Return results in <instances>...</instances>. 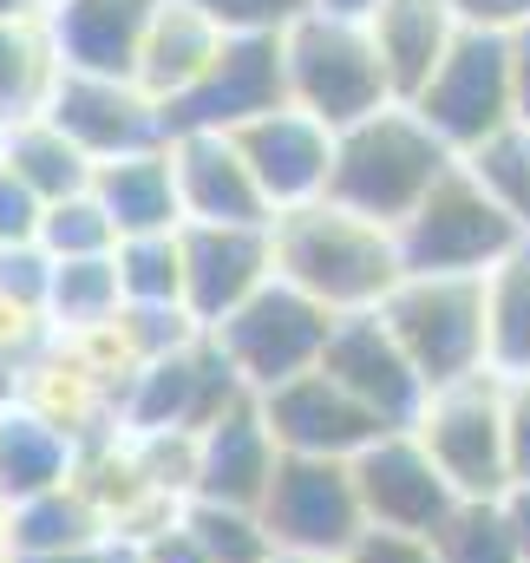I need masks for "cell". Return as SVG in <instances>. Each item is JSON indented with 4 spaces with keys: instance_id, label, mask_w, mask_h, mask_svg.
Instances as JSON below:
<instances>
[{
    "instance_id": "cell-1",
    "label": "cell",
    "mask_w": 530,
    "mask_h": 563,
    "mask_svg": "<svg viewBox=\"0 0 530 563\" xmlns=\"http://www.w3.org/2000/svg\"><path fill=\"white\" fill-rule=\"evenodd\" d=\"M275 276L321 301L328 314H380L406 282L399 230H380L341 203H308L275 217Z\"/></svg>"
},
{
    "instance_id": "cell-2",
    "label": "cell",
    "mask_w": 530,
    "mask_h": 563,
    "mask_svg": "<svg viewBox=\"0 0 530 563\" xmlns=\"http://www.w3.org/2000/svg\"><path fill=\"white\" fill-rule=\"evenodd\" d=\"M459 157L439 144V132L412 112V106H387L380 119L354 125L334 139V184H328V203L380 223V230H399L432 190L439 177L452 170Z\"/></svg>"
},
{
    "instance_id": "cell-3",
    "label": "cell",
    "mask_w": 530,
    "mask_h": 563,
    "mask_svg": "<svg viewBox=\"0 0 530 563\" xmlns=\"http://www.w3.org/2000/svg\"><path fill=\"white\" fill-rule=\"evenodd\" d=\"M281 73H288V106L321 119L334 139L399 106L367 20H334L301 7L281 33Z\"/></svg>"
},
{
    "instance_id": "cell-4",
    "label": "cell",
    "mask_w": 530,
    "mask_h": 563,
    "mask_svg": "<svg viewBox=\"0 0 530 563\" xmlns=\"http://www.w3.org/2000/svg\"><path fill=\"white\" fill-rule=\"evenodd\" d=\"M380 321L432 394L492 374V308L478 276H406L387 295Z\"/></svg>"
},
{
    "instance_id": "cell-5",
    "label": "cell",
    "mask_w": 530,
    "mask_h": 563,
    "mask_svg": "<svg viewBox=\"0 0 530 563\" xmlns=\"http://www.w3.org/2000/svg\"><path fill=\"white\" fill-rule=\"evenodd\" d=\"M518 243H530V230L465 164H452L439 177V190L399 223L406 276H478L485 282Z\"/></svg>"
},
{
    "instance_id": "cell-6",
    "label": "cell",
    "mask_w": 530,
    "mask_h": 563,
    "mask_svg": "<svg viewBox=\"0 0 530 563\" xmlns=\"http://www.w3.org/2000/svg\"><path fill=\"white\" fill-rule=\"evenodd\" d=\"M334 328H341V314H328L321 301H308L301 288H288V282L275 276L263 295L243 301L223 328H210V341H217L223 361L243 374V387L263 400V394L301 380V374H314V367L328 361Z\"/></svg>"
},
{
    "instance_id": "cell-7",
    "label": "cell",
    "mask_w": 530,
    "mask_h": 563,
    "mask_svg": "<svg viewBox=\"0 0 530 563\" xmlns=\"http://www.w3.org/2000/svg\"><path fill=\"white\" fill-rule=\"evenodd\" d=\"M419 445L439 459L459 498H505L511 478V426H505V380L478 374L459 387H439L419 413Z\"/></svg>"
},
{
    "instance_id": "cell-8",
    "label": "cell",
    "mask_w": 530,
    "mask_h": 563,
    "mask_svg": "<svg viewBox=\"0 0 530 563\" xmlns=\"http://www.w3.org/2000/svg\"><path fill=\"white\" fill-rule=\"evenodd\" d=\"M243 400H256L243 387V374L223 361V347L210 334H197L190 347L137 367L119 394V426L132 439H151V432H203L223 413H236Z\"/></svg>"
},
{
    "instance_id": "cell-9",
    "label": "cell",
    "mask_w": 530,
    "mask_h": 563,
    "mask_svg": "<svg viewBox=\"0 0 530 563\" xmlns=\"http://www.w3.org/2000/svg\"><path fill=\"white\" fill-rule=\"evenodd\" d=\"M412 112L439 132L452 157L478 151L498 139L505 125H518V79H511V40L505 33H459L452 59L432 73V86L412 99Z\"/></svg>"
},
{
    "instance_id": "cell-10",
    "label": "cell",
    "mask_w": 530,
    "mask_h": 563,
    "mask_svg": "<svg viewBox=\"0 0 530 563\" xmlns=\"http://www.w3.org/2000/svg\"><path fill=\"white\" fill-rule=\"evenodd\" d=\"M263 525L275 538V551L295 558H347L374 525L354 485V459H281L275 492L263 505Z\"/></svg>"
},
{
    "instance_id": "cell-11",
    "label": "cell",
    "mask_w": 530,
    "mask_h": 563,
    "mask_svg": "<svg viewBox=\"0 0 530 563\" xmlns=\"http://www.w3.org/2000/svg\"><path fill=\"white\" fill-rule=\"evenodd\" d=\"M288 106V73H281V33H243L223 46V59L184 92L164 106V132L184 139V132H243L268 112Z\"/></svg>"
},
{
    "instance_id": "cell-12",
    "label": "cell",
    "mask_w": 530,
    "mask_h": 563,
    "mask_svg": "<svg viewBox=\"0 0 530 563\" xmlns=\"http://www.w3.org/2000/svg\"><path fill=\"white\" fill-rule=\"evenodd\" d=\"M354 485H361L367 525L399 538H439V525L459 511V492L439 472V459L419 445V432H380L354 459Z\"/></svg>"
},
{
    "instance_id": "cell-13",
    "label": "cell",
    "mask_w": 530,
    "mask_h": 563,
    "mask_svg": "<svg viewBox=\"0 0 530 563\" xmlns=\"http://www.w3.org/2000/svg\"><path fill=\"white\" fill-rule=\"evenodd\" d=\"M275 282V223L236 230V223H184V308L210 334L243 301H256Z\"/></svg>"
},
{
    "instance_id": "cell-14",
    "label": "cell",
    "mask_w": 530,
    "mask_h": 563,
    "mask_svg": "<svg viewBox=\"0 0 530 563\" xmlns=\"http://www.w3.org/2000/svg\"><path fill=\"white\" fill-rule=\"evenodd\" d=\"M46 119L79 144L92 164L132 157L151 144H170L164 132V106L137 86V79H99V73H59Z\"/></svg>"
},
{
    "instance_id": "cell-15",
    "label": "cell",
    "mask_w": 530,
    "mask_h": 563,
    "mask_svg": "<svg viewBox=\"0 0 530 563\" xmlns=\"http://www.w3.org/2000/svg\"><path fill=\"white\" fill-rule=\"evenodd\" d=\"M321 374L341 380L387 432H412L419 413H426V400H432V387L419 380V367L406 361V347L394 341V328L380 314H347L334 328V341H328Z\"/></svg>"
},
{
    "instance_id": "cell-16",
    "label": "cell",
    "mask_w": 530,
    "mask_h": 563,
    "mask_svg": "<svg viewBox=\"0 0 530 563\" xmlns=\"http://www.w3.org/2000/svg\"><path fill=\"white\" fill-rule=\"evenodd\" d=\"M263 420L288 459H361L387 432L341 380H328L321 367L301 374V380H288V387H275V394H263Z\"/></svg>"
},
{
    "instance_id": "cell-17",
    "label": "cell",
    "mask_w": 530,
    "mask_h": 563,
    "mask_svg": "<svg viewBox=\"0 0 530 563\" xmlns=\"http://www.w3.org/2000/svg\"><path fill=\"white\" fill-rule=\"evenodd\" d=\"M256 184H263L268 210L288 217V210H308V203H328V184H334V132L295 106L268 112L256 125L236 132Z\"/></svg>"
},
{
    "instance_id": "cell-18",
    "label": "cell",
    "mask_w": 530,
    "mask_h": 563,
    "mask_svg": "<svg viewBox=\"0 0 530 563\" xmlns=\"http://www.w3.org/2000/svg\"><path fill=\"white\" fill-rule=\"evenodd\" d=\"M170 164H177V197H184V223H236V230H268L263 184L243 157V144L230 132H184L170 139Z\"/></svg>"
},
{
    "instance_id": "cell-19",
    "label": "cell",
    "mask_w": 530,
    "mask_h": 563,
    "mask_svg": "<svg viewBox=\"0 0 530 563\" xmlns=\"http://www.w3.org/2000/svg\"><path fill=\"white\" fill-rule=\"evenodd\" d=\"M281 445L263 420V400H243L236 413L197 432V492L203 505H236V511H263L281 472Z\"/></svg>"
},
{
    "instance_id": "cell-20",
    "label": "cell",
    "mask_w": 530,
    "mask_h": 563,
    "mask_svg": "<svg viewBox=\"0 0 530 563\" xmlns=\"http://www.w3.org/2000/svg\"><path fill=\"white\" fill-rule=\"evenodd\" d=\"M151 20H157V0H53L46 33H53V53L66 73L137 79Z\"/></svg>"
},
{
    "instance_id": "cell-21",
    "label": "cell",
    "mask_w": 530,
    "mask_h": 563,
    "mask_svg": "<svg viewBox=\"0 0 530 563\" xmlns=\"http://www.w3.org/2000/svg\"><path fill=\"white\" fill-rule=\"evenodd\" d=\"M20 407H33L40 420H53L59 432H73L79 445L112 432L119 426V387L73 347V341H53L26 374H20Z\"/></svg>"
},
{
    "instance_id": "cell-22",
    "label": "cell",
    "mask_w": 530,
    "mask_h": 563,
    "mask_svg": "<svg viewBox=\"0 0 530 563\" xmlns=\"http://www.w3.org/2000/svg\"><path fill=\"white\" fill-rule=\"evenodd\" d=\"M367 33H374V46L387 59L394 99L412 106L432 86V73L452 59V46H459L465 26H459L452 0H380V13L367 20Z\"/></svg>"
},
{
    "instance_id": "cell-23",
    "label": "cell",
    "mask_w": 530,
    "mask_h": 563,
    "mask_svg": "<svg viewBox=\"0 0 530 563\" xmlns=\"http://www.w3.org/2000/svg\"><path fill=\"white\" fill-rule=\"evenodd\" d=\"M223 46H230V33H223L217 20H203V13L184 7V0H157V20H151L144 53H137V86H144L157 106H170V99H184V92L223 59Z\"/></svg>"
},
{
    "instance_id": "cell-24",
    "label": "cell",
    "mask_w": 530,
    "mask_h": 563,
    "mask_svg": "<svg viewBox=\"0 0 530 563\" xmlns=\"http://www.w3.org/2000/svg\"><path fill=\"white\" fill-rule=\"evenodd\" d=\"M92 197L106 203V217L119 223V236H164V230H184V197H177L170 144H151V151H132V157L99 164Z\"/></svg>"
},
{
    "instance_id": "cell-25",
    "label": "cell",
    "mask_w": 530,
    "mask_h": 563,
    "mask_svg": "<svg viewBox=\"0 0 530 563\" xmlns=\"http://www.w3.org/2000/svg\"><path fill=\"white\" fill-rule=\"evenodd\" d=\"M73 472H79V439L73 432H59L20 400L0 407V505L59 492V485H73Z\"/></svg>"
},
{
    "instance_id": "cell-26",
    "label": "cell",
    "mask_w": 530,
    "mask_h": 563,
    "mask_svg": "<svg viewBox=\"0 0 530 563\" xmlns=\"http://www.w3.org/2000/svg\"><path fill=\"white\" fill-rule=\"evenodd\" d=\"M92 544H112V525L99 518V505L79 485H59V492L7 505V558L13 563L66 558V551H92Z\"/></svg>"
},
{
    "instance_id": "cell-27",
    "label": "cell",
    "mask_w": 530,
    "mask_h": 563,
    "mask_svg": "<svg viewBox=\"0 0 530 563\" xmlns=\"http://www.w3.org/2000/svg\"><path fill=\"white\" fill-rule=\"evenodd\" d=\"M119 314H125L119 256L53 263V282H46V328H53V341H86V334L112 328Z\"/></svg>"
},
{
    "instance_id": "cell-28",
    "label": "cell",
    "mask_w": 530,
    "mask_h": 563,
    "mask_svg": "<svg viewBox=\"0 0 530 563\" xmlns=\"http://www.w3.org/2000/svg\"><path fill=\"white\" fill-rule=\"evenodd\" d=\"M26 190H40L46 203H66V197H86L92 190V177H99V164L79 151V144L66 139L46 112L40 119H26V125H13L7 132V157H0Z\"/></svg>"
},
{
    "instance_id": "cell-29",
    "label": "cell",
    "mask_w": 530,
    "mask_h": 563,
    "mask_svg": "<svg viewBox=\"0 0 530 563\" xmlns=\"http://www.w3.org/2000/svg\"><path fill=\"white\" fill-rule=\"evenodd\" d=\"M59 53H53V33L46 20L33 26H0V125H26L53 106V86H59Z\"/></svg>"
},
{
    "instance_id": "cell-30",
    "label": "cell",
    "mask_w": 530,
    "mask_h": 563,
    "mask_svg": "<svg viewBox=\"0 0 530 563\" xmlns=\"http://www.w3.org/2000/svg\"><path fill=\"white\" fill-rule=\"evenodd\" d=\"M485 308H492V374L525 380L530 374V243H518L485 276Z\"/></svg>"
},
{
    "instance_id": "cell-31",
    "label": "cell",
    "mask_w": 530,
    "mask_h": 563,
    "mask_svg": "<svg viewBox=\"0 0 530 563\" xmlns=\"http://www.w3.org/2000/svg\"><path fill=\"white\" fill-rule=\"evenodd\" d=\"M119 282H125V308H184V230L125 236Z\"/></svg>"
},
{
    "instance_id": "cell-32",
    "label": "cell",
    "mask_w": 530,
    "mask_h": 563,
    "mask_svg": "<svg viewBox=\"0 0 530 563\" xmlns=\"http://www.w3.org/2000/svg\"><path fill=\"white\" fill-rule=\"evenodd\" d=\"M432 551H439V563H525L511 518H505V498H459V511L439 525Z\"/></svg>"
},
{
    "instance_id": "cell-33",
    "label": "cell",
    "mask_w": 530,
    "mask_h": 563,
    "mask_svg": "<svg viewBox=\"0 0 530 563\" xmlns=\"http://www.w3.org/2000/svg\"><path fill=\"white\" fill-rule=\"evenodd\" d=\"M119 223L106 217V203L86 190V197H66V203H46V223H40V250L46 263H92V256H119Z\"/></svg>"
},
{
    "instance_id": "cell-34",
    "label": "cell",
    "mask_w": 530,
    "mask_h": 563,
    "mask_svg": "<svg viewBox=\"0 0 530 563\" xmlns=\"http://www.w3.org/2000/svg\"><path fill=\"white\" fill-rule=\"evenodd\" d=\"M184 525L197 531V544L210 551V563H275V538H268L263 511H236V505H184Z\"/></svg>"
},
{
    "instance_id": "cell-35",
    "label": "cell",
    "mask_w": 530,
    "mask_h": 563,
    "mask_svg": "<svg viewBox=\"0 0 530 563\" xmlns=\"http://www.w3.org/2000/svg\"><path fill=\"white\" fill-rule=\"evenodd\" d=\"M459 164L530 230V132L525 125H505L498 139H485L478 151H465Z\"/></svg>"
},
{
    "instance_id": "cell-36",
    "label": "cell",
    "mask_w": 530,
    "mask_h": 563,
    "mask_svg": "<svg viewBox=\"0 0 530 563\" xmlns=\"http://www.w3.org/2000/svg\"><path fill=\"white\" fill-rule=\"evenodd\" d=\"M184 7H197V13L217 20L230 40H243V33H288V20H295L308 0H184Z\"/></svg>"
},
{
    "instance_id": "cell-37",
    "label": "cell",
    "mask_w": 530,
    "mask_h": 563,
    "mask_svg": "<svg viewBox=\"0 0 530 563\" xmlns=\"http://www.w3.org/2000/svg\"><path fill=\"white\" fill-rule=\"evenodd\" d=\"M40 223H46V197L26 190V184L0 164V250H33V243H40Z\"/></svg>"
},
{
    "instance_id": "cell-38",
    "label": "cell",
    "mask_w": 530,
    "mask_h": 563,
    "mask_svg": "<svg viewBox=\"0 0 530 563\" xmlns=\"http://www.w3.org/2000/svg\"><path fill=\"white\" fill-rule=\"evenodd\" d=\"M46 282H53V263H46L40 243L33 250H0V301L46 314Z\"/></svg>"
},
{
    "instance_id": "cell-39",
    "label": "cell",
    "mask_w": 530,
    "mask_h": 563,
    "mask_svg": "<svg viewBox=\"0 0 530 563\" xmlns=\"http://www.w3.org/2000/svg\"><path fill=\"white\" fill-rule=\"evenodd\" d=\"M452 13L472 33H505V40L530 33V0H452Z\"/></svg>"
},
{
    "instance_id": "cell-40",
    "label": "cell",
    "mask_w": 530,
    "mask_h": 563,
    "mask_svg": "<svg viewBox=\"0 0 530 563\" xmlns=\"http://www.w3.org/2000/svg\"><path fill=\"white\" fill-rule=\"evenodd\" d=\"M132 551H137V558H144V563H210V551L197 544V531L184 525V511H177L170 525H157L151 538H137Z\"/></svg>"
},
{
    "instance_id": "cell-41",
    "label": "cell",
    "mask_w": 530,
    "mask_h": 563,
    "mask_svg": "<svg viewBox=\"0 0 530 563\" xmlns=\"http://www.w3.org/2000/svg\"><path fill=\"white\" fill-rule=\"evenodd\" d=\"M341 563H439L432 538H399V531H367Z\"/></svg>"
},
{
    "instance_id": "cell-42",
    "label": "cell",
    "mask_w": 530,
    "mask_h": 563,
    "mask_svg": "<svg viewBox=\"0 0 530 563\" xmlns=\"http://www.w3.org/2000/svg\"><path fill=\"white\" fill-rule=\"evenodd\" d=\"M505 426H511V478H530V374L505 380Z\"/></svg>"
},
{
    "instance_id": "cell-43",
    "label": "cell",
    "mask_w": 530,
    "mask_h": 563,
    "mask_svg": "<svg viewBox=\"0 0 530 563\" xmlns=\"http://www.w3.org/2000/svg\"><path fill=\"white\" fill-rule=\"evenodd\" d=\"M505 518H511V538H518V551L530 563V478H518L511 492H505Z\"/></svg>"
},
{
    "instance_id": "cell-44",
    "label": "cell",
    "mask_w": 530,
    "mask_h": 563,
    "mask_svg": "<svg viewBox=\"0 0 530 563\" xmlns=\"http://www.w3.org/2000/svg\"><path fill=\"white\" fill-rule=\"evenodd\" d=\"M511 79H518V125L530 132V33L511 40Z\"/></svg>"
},
{
    "instance_id": "cell-45",
    "label": "cell",
    "mask_w": 530,
    "mask_h": 563,
    "mask_svg": "<svg viewBox=\"0 0 530 563\" xmlns=\"http://www.w3.org/2000/svg\"><path fill=\"white\" fill-rule=\"evenodd\" d=\"M46 13H53V0H0V26H33Z\"/></svg>"
},
{
    "instance_id": "cell-46",
    "label": "cell",
    "mask_w": 530,
    "mask_h": 563,
    "mask_svg": "<svg viewBox=\"0 0 530 563\" xmlns=\"http://www.w3.org/2000/svg\"><path fill=\"white\" fill-rule=\"evenodd\" d=\"M308 13H334V20H374L380 0H308Z\"/></svg>"
},
{
    "instance_id": "cell-47",
    "label": "cell",
    "mask_w": 530,
    "mask_h": 563,
    "mask_svg": "<svg viewBox=\"0 0 530 563\" xmlns=\"http://www.w3.org/2000/svg\"><path fill=\"white\" fill-rule=\"evenodd\" d=\"M33 563H112V544H92V551H66V558H33Z\"/></svg>"
},
{
    "instance_id": "cell-48",
    "label": "cell",
    "mask_w": 530,
    "mask_h": 563,
    "mask_svg": "<svg viewBox=\"0 0 530 563\" xmlns=\"http://www.w3.org/2000/svg\"><path fill=\"white\" fill-rule=\"evenodd\" d=\"M112 563H144V558H137L132 544H119V538H112Z\"/></svg>"
},
{
    "instance_id": "cell-49",
    "label": "cell",
    "mask_w": 530,
    "mask_h": 563,
    "mask_svg": "<svg viewBox=\"0 0 530 563\" xmlns=\"http://www.w3.org/2000/svg\"><path fill=\"white\" fill-rule=\"evenodd\" d=\"M0 563H13L7 558V505H0Z\"/></svg>"
},
{
    "instance_id": "cell-50",
    "label": "cell",
    "mask_w": 530,
    "mask_h": 563,
    "mask_svg": "<svg viewBox=\"0 0 530 563\" xmlns=\"http://www.w3.org/2000/svg\"><path fill=\"white\" fill-rule=\"evenodd\" d=\"M275 563H334V558H295V551H281Z\"/></svg>"
},
{
    "instance_id": "cell-51",
    "label": "cell",
    "mask_w": 530,
    "mask_h": 563,
    "mask_svg": "<svg viewBox=\"0 0 530 563\" xmlns=\"http://www.w3.org/2000/svg\"><path fill=\"white\" fill-rule=\"evenodd\" d=\"M0 157H7V125H0Z\"/></svg>"
}]
</instances>
